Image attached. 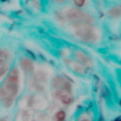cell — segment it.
Returning <instances> with one entry per match:
<instances>
[{"instance_id":"obj_2","label":"cell","mask_w":121,"mask_h":121,"mask_svg":"<svg viewBox=\"0 0 121 121\" xmlns=\"http://www.w3.org/2000/svg\"><path fill=\"white\" fill-rule=\"evenodd\" d=\"M65 82L63 81V80H60V79H57V80L54 83L55 92L57 97L60 99V100L64 102H68L69 101V96L68 91L67 89V84Z\"/></svg>"},{"instance_id":"obj_3","label":"cell","mask_w":121,"mask_h":121,"mask_svg":"<svg viewBox=\"0 0 121 121\" xmlns=\"http://www.w3.org/2000/svg\"><path fill=\"white\" fill-rule=\"evenodd\" d=\"M9 55L7 52L5 51L0 52V70L4 69L3 71H5L6 68H7V64H9Z\"/></svg>"},{"instance_id":"obj_1","label":"cell","mask_w":121,"mask_h":121,"mask_svg":"<svg viewBox=\"0 0 121 121\" xmlns=\"http://www.w3.org/2000/svg\"><path fill=\"white\" fill-rule=\"evenodd\" d=\"M17 71L16 69H14L1 87V99L5 105L9 106L13 102L17 93Z\"/></svg>"}]
</instances>
